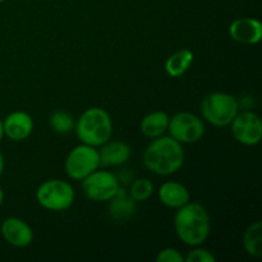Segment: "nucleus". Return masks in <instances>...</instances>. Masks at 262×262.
Here are the masks:
<instances>
[{
	"label": "nucleus",
	"mask_w": 262,
	"mask_h": 262,
	"mask_svg": "<svg viewBox=\"0 0 262 262\" xmlns=\"http://www.w3.org/2000/svg\"><path fill=\"white\" fill-rule=\"evenodd\" d=\"M174 229L179 239L187 246L199 247L209 238L211 220L207 210L199 202H191L177 209Z\"/></svg>",
	"instance_id": "f257e3e1"
},
{
	"label": "nucleus",
	"mask_w": 262,
	"mask_h": 262,
	"mask_svg": "<svg viewBox=\"0 0 262 262\" xmlns=\"http://www.w3.org/2000/svg\"><path fill=\"white\" fill-rule=\"evenodd\" d=\"M184 163V150L182 143L170 136L154 138L143 154L146 168L158 176H171L182 168Z\"/></svg>",
	"instance_id": "f03ea898"
},
{
	"label": "nucleus",
	"mask_w": 262,
	"mask_h": 262,
	"mask_svg": "<svg viewBox=\"0 0 262 262\" xmlns=\"http://www.w3.org/2000/svg\"><path fill=\"white\" fill-rule=\"evenodd\" d=\"M76 133L81 143L99 147L110 140L113 122L109 113L101 107H90L79 117Z\"/></svg>",
	"instance_id": "7ed1b4c3"
},
{
	"label": "nucleus",
	"mask_w": 262,
	"mask_h": 262,
	"mask_svg": "<svg viewBox=\"0 0 262 262\" xmlns=\"http://www.w3.org/2000/svg\"><path fill=\"white\" fill-rule=\"evenodd\" d=\"M238 112V100L233 95L225 92H212L205 96L201 102L202 117L215 127L230 125Z\"/></svg>",
	"instance_id": "20e7f679"
},
{
	"label": "nucleus",
	"mask_w": 262,
	"mask_h": 262,
	"mask_svg": "<svg viewBox=\"0 0 262 262\" xmlns=\"http://www.w3.org/2000/svg\"><path fill=\"white\" fill-rule=\"evenodd\" d=\"M36 199L40 206L49 211H66L73 205L76 192L68 182L50 179L40 184L36 191Z\"/></svg>",
	"instance_id": "39448f33"
},
{
	"label": "nucleus",
	"mask_w": 262,
	"mask_h": 262,
	"mask_svg": "<svg viewBox=\"0 0 262 262\" xmlns=\"http://www.w3.org/2000/svg\"><path fill=\"white\" fill-rule=\"evenodd\" d=\"M99 150H96L94 146L81 143L68 154L64 163V170L71 179L82 181L87 176L94 173L96 169H99Z\"/></svg>",
	"instance_id": "423d86ee"
},
{
	"label": "nucleus",
	"mask_w": 262,
	"mask_h": 262,
	"mask_svg": "<svg viewBox=\"0 0 262 262\" xmlns=\"http://www.w3.org/2000/svg\"><path fill=\"white\" fill-rule=\"evenodd\" d=\"M120 188V182L115 174L106 170H95L82 179L84 196L95 202L110 201Z\"/></svg>",
	"instance_id": "0eeeda50"
},
{
	"label": "nucleus",
	"mask_w": 262,
	"mask_h": 262,
	"mask_svg": "<svg viewBox=\"0 0 262 262\" xmlns=\"http://www.w3.org/2000/svg\"><path fill=\"white\" fill-rule=\"evenodd\" d=\"M168 130L179 143H196L204 137L205 124L197 115L181 112L169 119Z\"/></svg>",
	"instance_id": "6e6552de"
},
{
	"label": "nucleus",
	"mask_w": 262,
	"mask_h": 262,
	"mask_svg": "<svg viewBox=\"0 0 262 262\" xmlns=\"http://www.w3.org/2000/svg\"><path fill=\"white\" fill-rule=\"evenodd\" d=\"M232 125V135L235 141L245 146H255L262 140V122L256 113L242 112L235 115Z\"/></svg>",
	"instance_id": "1a4fd4ad"
},
{
	"label": "nucleus",
	"mask_w": 262,
	"mask_h": 262,
	"mask_svg": "<svg viewBox=\"0 0 262 262\" xmlns=\"http://www.w3.org/2000/svg\"><path fill=\"white\" fill-rule=\"evenodd\" d=\"M0 232L5 242L17 248H25L33 241V232L30 225L19 217L10 216L3 220Z\"/></svg>",
	"instance_id": "9d476101"
},
{
	"label": "nucleus",
	"mask_w": 262,
	"mask_h": 262,
	"mask_svg": "<svg viewBox=\"0 0 262 262\" xmlns=\"http://www.w3.org/2000/svg\"><path fill=\"white\" fill-rule=\"evenodd\" d=\"M229 35L242 45H256L262 38V25L256 18H238L229 26Z\"/></svg>",
	"instance_id": "9b49d317"
},
{
	"label": "nucleus",
	"mask_w": 262,
	"mask_h": 262,
	"mask_svg": "<svg viewBox=\"0 0 262 262\" xmlns=\"http://www.w3.org/2000/svg\"><path fill=\"white\" fill-rule=\"evenodd\" d=\"M4 136L10 141L20 142L27 140L33 130V120L26 112H13L3 120Z\"/></svg>",
	"instance_id": "f8f14e48"
},
{
	"label": "nucleus",
	"mask_w": 262,
	"mask_h": 262,
	"mask_svg": "<svg viewBox=\"0 0 262 262\" xmlns=\"http://www.w3.org/2000/svg\"><path fill=\"white\" fill-rule=\"evenodd\" d=\"M158 194L161 204L165 205L166 207H170V209H179L183 205L188 204L189 200H191V194H189L187 187L179 182L173 181L161 184Z\"/></svg>",
	"instance_id": "ddd939ff"
},
{
	"label": "nucleus",
	"mask_w": 262,
	"mask_h": 262,
	"mask_svg": "<svg viewBox=\"0 0 262 262\" xmlns=\"http://www.w3.org/2000/svg\"><path fill=\"white\" fill-rule=\"evenodd\" d=\"M99 155L100 165L117 166L127 163L132 155V151L127 143L120 141H113V142L107 141L101 146V150H99Z\"/></svg>",
	"instance_id": "4468645a"
},
{
	"label": "nucleus",
	"mask_w": 262,
	"mask_h": 262,
	"mask_svg": "<svg viewBox=\"0 0 262 262\" xmlns=\"http://www.w3.org/2000/svg\"><path fill=\"white\" fill-rule=\"evenodd\" d=\"M169 115L165 112H152L141 122V132L147 138H156L168 130Z\"/></svg>",
	"instance_id": "2eb2a0df"
},
{
	"label": "nucleus",
	"mask_w": 262,
	"mask_h": 262,
	"mask_svg": "<svg viewBox=\"0 0 262 262\" xmlns=\"http://www.w3.org/2000/svg\"><path fill=\"white\" fill-rule=\"evenodd\" d=\"M194 55L189 49H182L171 54L165 61V72L173 78L183 76L193 63Z\"/></svg>",
	"instance_id": "dca6fc26"
},
{
	"label": "nucleus",
	"mask_w": 262,
	"mask_h": 262,
	"mask_svg": "<svg viewBox=\"0 0 262 262\" xmlns=\"http://www.w3.org/2000/svg\"><path fill=\"white\" fill-rule=\"evenodd\" d=\"M135 211L136 201L130 196H127L124 189L119 188L118 193L110 200L109 214L112 215L113 219L122 222V220H125L132 216Z\"/></svg>",
	"instance_id": "f3484780"
},
{
	"label": "nucleus",
	"mask_w": 262,
	"mask_h": 262,
	"mask_svg": "<svg viewBox=\"0 0 262 262\" xmlns=\"http://www.w3.org/2000/svg\"><path fill=\"white\" fill-rule=\"evenodd\" d=\"M243 246L246 252L252 257L262 256V223L255 222L246 229L243 235Z\"/></svg>",
	"instance_id": "a211bd4d"
},
{
	"label": "nucleus",
	"mask_w": 262,
	"mask_h": 262,
	"mask_svg": "<svg viewBox=\"0 0 262 262\" xmlns=\"http://www.w3.org/2000/svg\"><path fill=\"white\" fill-rule=\"evenodd\" d=\"M49 124H50L51 129L54 132L66 135V133H69L74 128V118L69 113L58 110V112H54L51 114L50 119H49Z\"/></svg>",
	"instance_id": "6ab92c4d"
},
{
	"label": "nucleus",
	"mask_w": 262,
	"mask_h": 262,
	"mask_svg": "<svg viewBox=\"0 0 262 262\" xmlns=\"http://www.w3.org/2000/svg\"><path fill=\"white\" fill-rule=\"evenodd\" d=\"M154 193V184L148 179H137L130 184L129 196L136 202H143L150 199Z\"/></svg>",
	"instance_id": "aec40b11"
},
{
	"label": "nucleus",
	"mask_w": 262,
	"mask_h": 262,
	"mask_svg": "<svg viewBox=\"0 0 262 262\" xmlns=\"http://www.w3.org/2000/svg\"><path fill=\"white\" fill-rule=\"evenodd\" d=\"M215 260L216 258L210 251L197 247L194 250L189 251L186 257H184L186 262H215Z\"/></svg>",
	"instance_id": "412c9836"
},
{
	"label": "nucleus",
	"mask_w": 262,
	"mask_h": 262,
	"mask_svg": "<svg viewBox=\"0 0 262 262\" xmlns=\"http://www.w3.org/2000/svg\"><path fill=\"white\" fill-rule=\"evenodd\" d=\"M156 261L158 262H183L184 257L181 255L178 250L176 248H164L156 256Z\"/></svg>",
	"instance_id": "4be33fe9"
},
{
	"label": "nucleus",
	"mask_w": 262,
	"mask_h": 262,
	"mask_svg": "<svg viewBox=\"0 0 262 262\" xmlns=\"http://www.w3.org/2000/svg\"><path fill=\"white\" fill-rule=\"evenodd\" d=\"M4 166H5V163H4V156H3L2 151H0V176H2L3 171H4Z\"/></svg>",
	"instance_id": "5701e85b"
},
{
	"label": "nucleus",
	"mask_w": 262,
	"mask_h": 262,
	"mask_svg": "<svg viewBox=\"0 0 262 262\" xmlns=\"http://www.w3.org/2000/svg\"><path fill=\"white\" fill-rule=\"evenodd\" d=\"M3 137H4V128H3V120L0 118V141L3 140Z\"/></svg>",
	"instance_id": "b1692460"
},
{
	"label": "nucleus",
	"mask_w": 262,
	"mask_h": 262,
	"mask_svg": "<svg viewBox=\"0 0 262 262\" xmlns=\"http://www.w3.org/2000/svg\"><path fill=\"white\" fill-rule=\"evenodd\" d=\"M3 202H4V191H3V188L0 187V206L3 205Z\"/></svg>",
	"instance_id": "393cba45"
},
{
	"label": "nucleus",
	"mask_w": 262,
	"mask_h": 262,
	"mask_svg": "<svg viewBox=\"0 0 262 262\" xmlns=\"http://www.w3.org/2000/svg\"><path fill=\"white\" fill-rule=\"evenodd\" d=\"M4 2H7V0H0V4H2V3H4Z\"/></svg>",
	"instance_id": "a878e982"
}]
</instances>
